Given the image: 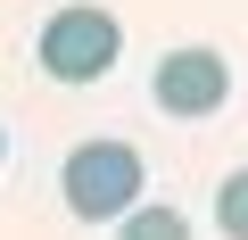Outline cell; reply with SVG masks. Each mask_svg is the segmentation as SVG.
<instances>
[{"label": "cell", "instance_id": "cell-1", "mask_svg": "<svg viewBox=\"0 0 248 240\" xmlns=\"http://www.w3.org/2000/svg\"><path fill=\"white\" fill-rule=\"evenodd\" d=\"M141 149L133 141H75L66 149V166H58V191H66V207L83 215V224H124L141 207Z\"/></svg>", "mask_w": 248, "mask_h": 240}, {"label": "cell", "instance_id": "cell-2", "mask_svg": "<svg viewBox=\"0 0 248 240\" xmlns=\"http://www.w3.org/2000/svg\"><path fill=\"white\" fill-rule=\"evenodd\" d=\"M116 50H124V25L99 9V0H75V9H58L50 25H42V75L50 83H99L108 66H116Z\"/></svg>", "mask_w": 248, "mask_h": 240}, {"label": "cell", "instance_id": "cell-3", "mask_svg": "<svg viewBox=\"0 0 248 240\" xmlns=\"http://www.w3.org/2000/svg\"><path fill=\"white\" fill-rule=\"evenodd\" d=\"M149 99H157L166 116H215V108L232 99V58H223V50H207V42H190V50L157 58Z\"/></svg>", "mask_w": 248, "mask_h": 240}, {"label": "cell", "instance_id": "cell-4", "mask_svg": "<svg viewBox=\"0 0 248 240\" xmlns=\"http://www.w3.org/2000/svg\"><path fill=\"white\" fill-rule=\"evenodd\" d=\"M116 240H190V215L182 207H133L116 224Z\"/></svg>", "mask_w": 248, "mask_h": 240}, {"label": "cell", "instance_id": "cell-5", "mask_svg": "<svg viewBox=\"0 0 248 240\" xmlns=\"http://www.w3.org/2000/svg\"><path fill=\"white\" fill-rule=\"evenodd\" d=\"M215 224H223V240H248V166L223 174V191H215Z\"/></svg>", "mask_w": 248, "mask_h": 240}, {"label": "cell", "instance_id": "cell-6", "mask_svg": "<svg viewBox=\"0 0 248 240\" xmlns=\"http://www.w3.org/2000/svg\"><path fill=\"white\" fill-rule=\"evenodd\" d=\"M0 158H9V141H0Z\"/></svg>", "mask_w": 248, "mask_h": 240}]
</instances>
